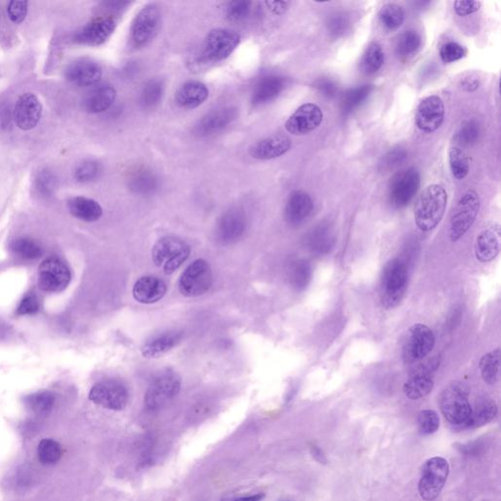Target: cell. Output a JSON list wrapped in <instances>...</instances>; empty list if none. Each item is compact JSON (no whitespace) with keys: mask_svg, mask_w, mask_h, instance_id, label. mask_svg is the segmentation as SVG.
Instances as JSON below:
<instances>
[{"mask_svg":"<svg viewBox=\"0 0 501 501\" xmlns=\"http://www.w3.org/2000/svg\"><path fill=\"white\" fill-rule=\"evenodd\" d=\"M247 227L244 211L232 208L220 217L217 227V238L222 244L229 245L238 241Z\"/></svg>","mask_w":501,"mask_h":501,"instance_id":"obj_16","label":"cell"},{"mask_svg":"<svg viewBox=\"0 0 501 501\" xmlns=\"http://www.w3.org/2000/svg\"><path fill=\"white\" fill-rule=\"evenodd\" d=\"M181 339H182L181 332H165L146 342L141 348V353L146 359L160 358L177 347Z\"/></svg>","mask_w":501,"mask_h":501,"instance_id":"obj_29","label":"cell"},{"mask_svg":"<svg viewBox=\"0 0 501 501\" xmlns=\"http://www.w3.org/2000/svg\"><path fill=\"white\" fill-rule=\"evenodd\" d=\"M270 11L276 15H281L287 11L289 2L288 1H267L265 2Z\"/></svg>","mask_w":501,"mask_h":501,"instance_id":"obj_58","label":"cell"},{"mask_svg":"<svg viewBox=\"0 0 501 501\" xmlns=\"http://www.w3.org/2000/svg\"><path fill=\"white\" fill-rule=\"evenodd\" d=\"M240 44V36L228 29L211 31L203 44L201 59L205 63H218L228 58Z\"/></svg>","mask_w":501,"mask_h":501,"instance_id":"obj_5","label":"cell"},{"mask_svg":"<svg viewBox=\"0 0 501 501\" xmlns=\"http://www.w3.org/2000/svg\"><path fill=\"white\" fill-rule=\"evenodd\" d=\"M291 146V140L287 136H272L255 142L250 148V155L257 160H272L283 156Z\"/></svg>","mask_w":501,"mask_h":501,"instance_id":"obj_24","label":"cell"},{"mask_svg":"<svg viewBox=\"0 0 501 501\" xmlns=\"http://www.w3.org/2000/svg\"><path fill=\"white\" fill-rule=\"evenodd\" d=\"M250 5L252 4L246 0L229 2L227 7V19L232 22H240L246 19L250 12Z\"/></svg>","mask_w":501,"mask_h":501,"instance_id":"obj_49","label":"cell"},{"mask_svg":"<svg viewBox=\"0 0 501 501\" xmlns=\"http://www.w3.org/2000/svg\"><path fill=\"white\" fill-rule=\"evenodd\" d=\"M335 245V238L328 227H319L307 237V246L316 255L328 254Z\"/></svg>","mask_w":501,"mask_h":501,"instance_id":"obj_34","label":"cell"},{"mask_svg":"<svg viewBox=\"0 0 501 501\" xmlns=\"http://www.w3.org/2000/svg\"><path fill=\"white\" fill-rule=\"evenodd\" d=\"M500 227L495 225L483 230L477 237L475 245V255L482 262H492L500 254Z\"/></svg>","mask_w":501,"mask_h":501,"instance_id":"obj_27","label":"cell"},{"mask_svg":"<svg viewBox=\"0 0 501 501\" xmlns=\"http://www.w3.org/2000/svg\"><path fill=\"white\" fill-rule=\"evenodd\" d=\"M39 311V301L36 295L29 294L20 302L17 314L18 316H29L36 314Z\"/></svg>","mask_w":501,"mask_h":501,"instance_id":"obj_54","label":"cell"},{"mask_svg":"<svg viewBox=\"0 0 501 501\" xmlns=\"http://www.w3.org/2000/svg\"><path fill=\"white\" fill-rule=\"evenodd\" d=\"M314 211L311 196L302 190L293 191L285 206V218L292 225L304 222Z\"/></svg>","mask_w":501,"mask_h":501,"instance_id":"obj_22","label":"cell"},{"mask_svg":"<svg viewBox=\"0 0 501 501\" xmlns=\"http://www.w3.org/2000/svg\"><path fill=\"white\" fill-rule=\"evenodd\" d=\"M89 399L111 410H123L128 401V390L116 381L99 382L91 388Z\"/></svg>","mask_w":501,"mask_h":501,"instance_id":"obj_14","label":"cell"},{"mask_svg":"<svg viewBox=\"0 0 501 501\" xmlns=\"http://www.w3.org/2000/svg\"><path fill=\"white\" fill-rule=\"evenodd\" d=\"M116 26L115 19L112 17L93 20L76 34L74 41L84 46H102L114 34Z\"/></svg>","mask_w":501,"mask_h":501,"instance_id":"obj_19","label":"cell"},{"mask_svg":"<svg viewBox=\"0 0 501 501\" xmlns=\"http://www.w3.org/2000/svg\"><path fill=\"white\" fill-rule=\"evenodd\" d=\"M500 349H493L483 356L480 361V370L483 381L493 385L500 379Z\"/></svg>","mask_w":501,"mask_h":501,"instance_id":"obj_36","label":"cell"},{"mask_svg":"<svg viewBox=\"0 0 501 501\" xmlns=\"http://www.w3.org/2000/svg\"><path fill=\"white\" fill-rule=\"evenodd\" d=\"M481 7V2L473 1V0H458L455 2V10L460 16H467V15L475 13Z\"/></svg>","mask_w":501,"mask_h":501,"instance_id":"obj_56","label":"cell"},{"mask_svg":"<svg viewBox=\"0 0 501 501\" xmlns=\"http://www.w3.org/2000/svg\"><path fill=\"white\" fill-rule=\"evenodd\" d=\"M37 457L42 465H56L62 457L60 443L52 439H44L37 446Z\"/></svg>","mask_w":501,"mask_h":501,"instance_id":"obj_39","label":"cell"},{"mask_svg":"<svg viewBox=\"0 0 501 501\" xmlns=\"http://www.w3.org/2000/svg\"><path fill=\"white\" fill-rule=\"evenodd\" d=\"M323 121V112L314 103H307L297 109L288 119L285 128L294 135H305L316 130Z\"/></svg>","mask_w":501,"mask_h":501,"instance_id":"obj_15","label":"cell"},{"mask_svg":"<svg viewBox=\"0 0 501 501\" xmlns=\"http://www.w3.org/2000/svg\"><path fill=\"white\" fill-rule=\"evenodd\" d=\"M421 46V36L417 32L408 31L399 37L396 42V53L401 60L410 58L417 52Z\"/></svg>","mask_w":501,"mask_h":501,"instance_id":"obj_38","label":"cell"},{"mask_svg":"<svg viewBox=\"0 0 501 501\" xmlns=\"http://www.w3.org/2000/svg\"><path fill=\"white\" fill-rule=\"evenodd\" d=\"M450 473V465L443 457L430 458L421 469L418 490L420 497L426 501H433L440 495Z\"/></svg>","mask_w":501,"mask_h":501,"instance_id":"obj_6","label":"cell"},{"mask_svg":"<svg viewBox=\"0 0 501 501\" xmlns=\"http://www.w3.org/2000/svg\"><path fill=\"white\" fill-rule=\"evenodd\" d=\"M72 279L71 270L63 260L51 257L44 260L39 269L37 284L39 289L48 293L64 291Z\"/></svg>","mask_w":501,"mask_h":501,"instance_id":"obj_9","label":"cell"},{"mask_svg":"<svg viewBox=\"0 0 501 501\" xmlns=\"http://www.w3.org/2000/svg\"><path fill=\"white\" fill-rule=\"evenodd\" d=\"M213 283L212 269L205 260H196L181 274L178 287L183 296L199 297L210 289Z\"/></svg>","mask_w":501,"mask_h":501,"instance_id":"obj_10","label":"cell"},{"mask_svg":"<svg viewBox=\"0 0 501 501\" xmlns=\"http://www.w3.org/2000/svg\"><path fill=\"white\" fill-rule=\"evenodd\" d=\"M441 60L445 63H453V62L460 60L465 55V51L457 42H448L441 47L440 51Z\"/></svg>","mask_w":501,"mask_h":501,"instance_id":"obj_51","label":"cell"},{"mask_svg":"<svg viewBox=\"0 0 501 501\" xmlns=\"http://www.w3.org/2000/svg\"><path fill=\"white\" fill-rule=\"evenodd\" d=\"M450 166L453 177L463 180L469 173V161L465 151L460 147H451L450 150Z\"/></svg>","mask_w":501,"mask_h":501,"instance_id":"obj_45","label":"cell"},{"mask_svg":"<svg viewBox=\"0 0 501 501\" xmlns=\"http://www.w3.org/2000/svg\"><path fill=\"white\" fill-rule=\"evenodd\" d=\"M434 388L433 378L427 373L414 374L403 386V393L408 399L416 401L428 396Z\"/></svg>","mask_w":501,"mask_h":501,"instance_id":"obj_33","label":"cell"},{"mask_svg":"<svg viewBox=\"0 0 501 501\" xmlns=\"http://www.w3.org/2000/svg\"><path fill=\"white\" fill-rule=\"evenodd\" d=\"M209 98V88L199 81H188L183 84L175 94V101L180 107H199Z\"/></svg>","mask_w":501,"mask_h":501,"instance_id":"obj_28","label":"cell"},{"mask_svg":"<svg viewBox=\"0 0 501 501\" xmlns=\"http://www.w3.org/2000/svg\"><path fill=\"white\" fill-rule=\"evenodd\" d=\"M42 114L39 99L33 93H25L17 101L14 111L16 125L22 131H31L36 128Z\"/></svg>","mask_w":501,"mask_h":501,"instance_id":"obj_21","label":"cell"},{"mask_svg":"<svg viewBox=\"0 0 501 501\" xmlns=\"http://www.w3.org/2000/svg\"><path fill=\"white\" fill-rule=\"evenodd\" d=\"M379 20L381 24L389 31H396L403 25L404 12L403 8L396 4H386L379 12Z\"/></svg>","mask_w":501,"mask_h":501,"instance_id":"obj_41","label":"cell"},{"mask_svg":"<svg viewBox=\"0 0 501 501\" xmlns=\"http://www.w3.org/2000/svg\"><path fill=\"white\" fill-rule=\"evenodd\" d=\"M406 151L403 149H396V150L391 151L387 154L385 157V161H384V167L388 168V170H393L394 168L399 167L401 163H403L406 161Z\"/></svg>","mask_w":501,"mask_h":501,"instance_id":"obj_55","label":"cell"},{"mask_svg":"<svg viewBox=\"0 0 501 501\" xmlns=\"http://www.w3.org/2000/svg\"><path fill=\"white\" fill-rule=\"evenodd\" d=\"M165 86L161 79H154L144 86L140 93V104L143 108L156 107L162 100Z\"/></svg>","mask_w":501,"mask_h":501,"instance_id":"obj_40","label":"cell"},{"mask_svg":"<svg viewBox=\"0 0 501 501\" xmlns=\"http://www.w3.org/2000/svg\"><path fill=\"white\" fill-rule=\"evenodd\" d=\"M418 428L422 435H431L436 433L440 427V418L438 413L432 409H425L419 413Z\"/></svg>","mask_w":501,"mask_h":501,"instance_id":"obj_47","label":"cell"},{"mask_svg":"<svg viewBox=\"0 0 501 501\" xmlns=\"http://www.w3.org/2000/svg\"><path fill=\"white\" fill-rule=\"evenodd\" d=\"M128 186L135 194L150 195L158 189L159 180L148 168H138L131 173Z\"/></svg>","mask_w":501,"mask_h":501,"instance_id":"obj_32","label":"cell"},{"mask_svg":"<svg viewBox=\"0 0 501 501\" xmlns=\"http://www.w3.org/2000/svg\"><path fill=\"white\" fill-rule=\"evenodd\" d=\"M349 21L348 17L345 14H336L329 19L327 27L330 34L335 36H342L348 31Z\"/></svg>","mask_w":501,"mask_h":501,"instance_id":"obj_52","label":"cell"},{"mask_svg":"<svg viewBox=\"0 0 501 501\" xmlns=\"http://www.w3.org/2000/svg\"><path fill=\"white\" fill-rule=\"evenodd\" d=\"M362 70L367 74L376 73L380 70L384 63V52L382 47L373 42L367 47L363 58H362Z\"/></svg>","mask_w":501,"mask_h":501,"instance_id":"obj_42","label":"cell"},{"mask_svg":"<svg viewBox=\"0 0 501 501\" xmlns=\"http://www.w3.org/2000/svg\"><path fill=\"white\" fill-rule=\"evenodd\" d=\"M9 18L14 23H22L26 19L28 13V2L27 1H11L8 5Z\"/></svg>","mask_w":501,"mask_h":501,"instance_id":"obj_53","label":"cell"},{"mask_svg":"<svg viewBox=\"0 0 501 501\" xmlns=\"http://www.w3.org/2000/svg\"><path fill=\"white\" fill-rule=\"evenodd\" d=\"M237 116V109L232 106L215 109L198 121L194 128L195 133L202 138L214 135L227 128L236 120Z\"/></svg>","mask_w":501,"mask_h":501,"instance_id":"obj_18","label":"cell"},{"mask_svg":"<svg viewBox=\"0 0 501 501\" xmlns=\"http://www.w3.org/2000/svg\"><path fill=\"white\" fill-rule=\"evenodd\" d=\"M481 201L475 190L470 189L461 197L450 220L451 241H457L470 229L477 218Z\"/></svg>","mask_w":501,"mask_h":501,"instance_id":"obj_8","label":"cell"},{"mask_svg":"<svg viewBox=\"0 0 501 501\" xmlns=\"http://www.w3.org/2000/svg\"><path fill=\"white\" fill-rule=\"evenodd\" d=\"M420 187V175L414 168H406L394 175L389 185V199L396 208L408 205Z\"/></svg>","mask_w":501,"mask_h":501,"instance_id":"obj_12","label":"cell"},{"mask_svg":"<svg viewBox=\"0 0 501 501\" xmlns=\"http://www.w3.org/2000/svg\"><path fill=\"white\" fill-rule=\"evenodd\" d=\"M265 497L264 493H258V495H249V497H225L220 501H262Z\"/></svg>","mask_w":501,"mask_h":501,"instance_id":"obj_59","label":"cell"},{"mask_svg":"<svg viewBox=\"0 0 501 501\" xmlns=\"http://www.w3.org/2000/svg\"><path fill=\"white\" fill-rule=\"evenodd\" d=\"M312 279L311 265L305 260L293 262L289 267V280L292 287L297 291L306 289Z\"/></svg>","mask_w":501,"mask_h":501,"instance_id":"obj_35","label":"cell"},{"mask_svg":"<svg viewBox=\"0 0 501 501\" xmlns=\"http://www.w3.org/2000/svg\"><path fill=\"white\" fill-rule=\"evenodd\" d=\"M68 208L74 218L86 222H96L103 214L102 208L96 201L81 196L69 200Z\"/></svg>","mask_w":501,"mask_h":501,"instance_id":"obj_30","label":"cell"},{"mask_svg":"<svg viewBox=\"0 0 501 501\" xmlns=\"http://www.w3.org/2000/svg\"><path fill=\"white\" fill-rule=\"evenodd\" d=\"M190 255V247L180 238L163 237L153 247L152 259L166 274H172L180 269Z\"/></svg>","mask_w":501,"mask_h":501,"instance_id":"obj_3","label":"cell"},{"mask_svg":"<svg viewBox=\"0 0 501 501\" xmlns=\"http://www.w3.org/2000/svg\"><path fill=\"white\" fill-rule=\"evenodd\" d=\"M161 24V11L158 5L151 4L144 6L136 15L131 28V39L133 46H146L157 34Z\"/></svg>","mask_w":501,"mask_h":501,"instance_id":"obj_13","label":"cell"},{"mask_svg":"<svg viewBox=\"0 0 501 501\" xmlns=\"http://www.w3.org/2000/svg\"><path fill=\"white\" fill-rule=\"evenodd\" d=\"M27 408L36 415H46L53 408L55 396L51 392L29 394L25 399Z\"/></svg>","mask_w":501,"mask_h":501,"instance_id":"obj_37","label":"cell"},{"mask_svg":"<svg viewBox=\"0 0 501 501\" xmlns=\"http://www.w3.org/2000/svg\"><path fill=\"white\" fill-rule=\"evenodd\" d=\"M167 293V284L157 276L141 277L133 289V298L140 304L150 305L163 299Z\"/></svg>","mask_w":501,"mask_h":501,"instance_id":"obj_23","label":"cell"},{"mask_svg":"<svg viewBox=\"0 0 501 501\" xmlns=\"http://www.w3.org/2000/svg\"><path fill=\"white\" fill-rule=\"evenodd\" d=\"M15 254L22 259L36 260L42 255V248L31 238H18L12 244Z\"/></svg>","mask_w":501,"mask_h":501,"instance_id":"obj_44","label":"cell"},{"mask_svg":"<svg viewBox=\"0 0 501 501\" xmlns=\"http://www.w3.org/2000/svg\"><path fill=\"white\" fill-rule=\"evenodd\" d=\"M441 409L448 422L465 425L472 409L469 403L468 387L460 382L448 386L441 394Z\"/></svg>","mask_w":501,"mask_h":501,"instance_id":"obj_4","label":"cell"},{"mask_svg":"<svg viewBox=\"0 0 501 501\" xmlns=\"http://www.w3.org/2000/svg\"><path fill=\"white\" fill-rule=\"evenodd\" d=\"M180 390V378L172 370L162 371L151 382L146 392V408L157 410L175 399Z\"/></svg>","mask_w":501,"mask_h":501,"instance_id":"obj_7","label":"cell"},{"mask_svg":"<svg viewBox=\"0 0 501 501\" xmlns=\"http://www.w3.org/2000/svg\"><path fill=\"white\" fill-rule=\"evenodd\" d=\"M286 79L283 76H275V74L260 79L253 91V105L257 107V106L265 105V104L274 100L286 88Z\"/></svg>","mask_w":501,"mask_h":501,"instance_id":"obj_25","label":"cell"},{"mask_svg":"<svg viewBox=\"0 0 501 501\" xmlns=\"http://www.w3.org/2000/svg\"><path fill=\"white\" fill-rule=\"evenodd\" d=\"M371 91L370 86H362L351 89L345 94L343 102H342V109H343L345 115H348L359 108L366 100Z\"/></svg>","mask_w":501,"mask_h":501,"instance_id":"obj_43","label":"cell"},{"mask_svg":"<svg viewBox=\"0 0 501 501\" xmlns=\"http://www.w3.org/2000/svg\"><path fill=\"white\" fill-rule=\"evenodd\" d=\"M66 78L74 86L86 88L95 86L102 78V68L91 59H79L66 69Z\"/></svg>","mask_w":501,"mask_h":501,"instance_id":"obj_20","label":"cell"},{"mask_svg":"<svg viewBox=\"0 0 501 501\" xmlns=\"http://www.w3.org/2000/svg\"><path fill=\"white\" fill-rule=\"evenodd\" d=\"M100 173V163L94 160H86L78 165L74 171V177L79 182L86 183L98 180Z\"/></svg>","mask_w":501,"mask_h":501,"instance_id":"obj_46","label":"cell"},{"mask_svg":"<svg viewBox=\"0 0 501 501\" xmlns=\"http://www.w3.org/2000/svg\"><path fill=\"white\" fill-rule=\"evenodd\" d=\"M462 88L467 91H474L479 88V81L476 79H465L462 81Z\"/></svg>","mask_w":501,"mask_h":501,"instance_id":"obj_60","label":"cell"},{"mask_svg":"<svg viewBox=\"0 0 501 501\" xmlns=\"http://www.w3.org/2000/svg\"><path fill=\"white\" fill-rule=\"evenodd\" d=\"M36 186V189L39 190L41 194L44 196L51 195L56 189L57 178L51 171H41L37 175Z\"/></svg>","mask_w":501,"mask_h":501,"instance_id":"obj_50","label":"cell"},{"mask_svg":"<svg viewBox=\"0 0 501 501\" xmlns=\"http://www.w3.org/2000/svg\"><path fill=\"white\" fill-rule=\"evenodd\" d=\"M448 194L443 186L432 185L421 193L415 207L414 218L421 232H432L438 227L445 215Z\"/></svg>","mask_w":501,"mask_h":501,"instance_id":"obj_1","label":"cell"},{"mask_svg":"<svg viewBox=\"0 0 501 501\" xmlns=\"http://www.w3.org/2000/svg\"><path fill=\"white\" fill-rule=\"evenodd\" d=\"M116 96V91L113 86L110 84H101L86 94L83 99V108L91 114L102 113L113 105Z\"/></svg>","mask_w":501,"mask_h":501,"instance_id":"obj_26","label":"cell"},{"mask_svg":"<svg viewBox=\"0 0 501 501\" xmlns=\"http://www.w3.org/2000/svg\"><path fill=\"white\" fill-rule=\"evenodd\" d=\"M316 88L326 98H334L338 93L336 84L330 79H319L316 84Z\"/></svg>","mask_w":501,"mask_h":501,"instance_id":"obj_57","label":"cell"},{"mask_svg":"<svg viewBox=\"0 0 501 501\" xmlns=\"http://www.w3.org/2000/svg\"><path fill=\"white\" fill-rule=\"evenodd\" d=\"M480 135V128L478 123L474 121H466L456 133V142L461 146L472 145L478 140Z\"/></svg>","mask_w":501,"mask_h":501,"instance_id":"obj_48","label":"cell"},{"mask_svg":"<svg viewBox=\"0 0 501 501\" xmlns=\"http://www.w3.org/2000/svg\"><path fill=\"white\" fill-rule=\"evenodd\" d=\"M445 118V105L441 98L429 96L421 101L415 114V123L419 130L434 133L440 128Z\"/></svg>","mask_w":501,"mask_h":501,"instance_id":"obj_17","label":"cell"},{"mask_svg":"<svg viewBox=\"0 0 501 501\" xmlns=\"http://www.w3.org/2000/svg\"><path fill=\"white\" fill-rule=\"evenodd\" d=\"M497 413V406L493 399H483L476 403L475 408L471 409L470 416L465 425L467 428L475 429L482 427L495 417Z\"/></svg>","mask_w":501,"mask_h":501,"instance_id":"obj_31","label":"cell"},{"mask_svg":"<svg viewBox=\"0 0 501 501\" xmlns=\"http://www.w3.org/2000/svg\"><path fill=\"white\" fill-rule=\"evenodd\" d=\"M435 335L426 325L414 324L409 328L403 347L406 363H413L427 356L435 346Z\"/></svg>","mask_w":501,"mask_h":501,"instance_id":"obj_11","label":"cell"},{"mask_svg":"<svg viewBox=\"0 0 501 501\" xmlns=\"http://www.w3.org/2000/svg\"><path fill=\"white\" fill-rule=\"evenodd\" d=\"M408 289V270L398 259L390 260L381 279V302L386 309L399 306Z\"/></svg>","mask_w":501,"mask_h":501,"instance_id":"obj_2","label":"cell"}]
</instances>
